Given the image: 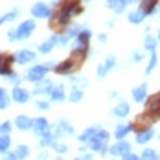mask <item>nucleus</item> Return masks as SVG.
Masks as SVG:
<instances>
[{"label": "nucleus", "mask_w": 160, "mask_h": 160, "mask_svg": "<svg viewBox=\"0 0 160 160\" xmlns=\"http://www.w3.org/2000/svg\"><path fill=\"white\" fill-rule=\"evenodd\" d=\"M111 134L105 131V129H98V132L94 134V138L88 142L90 144V149L96 151V153H105L109 147H107V142H109Z\"/></svg>", "instance_id": "1"}, {"label": "nucleus", "mask_w": 160, "mask_h": 160, "mask_svg": "<svg viewBox=\"0 0 160 160\" xmlns=\"http://www.w3.org/2000/svg\"><path fill=\"white\" fill-rule=\"evenodd\" d=\"M78 13H81L79 4H78V2H68L63 9H61V13L57 15V24H61V26L68 24L70 18H72V15H78Z\"/></svg>", "instance_id": "2"}, {"label": "nucleus", "mask_w": 160, "mask_h": 160, "mask_svg": "<svg viewBox=\"0 0 160 160\" xmlns=\"http://www.w3.org/2000/svg\"><path fill=\"white\" fill-rule=\"evenodd\" d=\"M50 68H53V64H52V63L37 64V66H33V68H30V70H28V74H26V79L32 81V83H37V81L44 79Z\"/></svg>", "instance_id": "3"}, {"label": "nucleus", "mask_w": 160, "mask_h": 160, "mask_svg": "<svg viewBox=\"0 0 160 160\" xmlns=\"http://www.w3.org/2000/svg\"><path fill=\"white\" fill-rule=\"evenodd\" d=\"M79 66V61L78 59H68V61H63L61 64H55L53 66V70H55V74H61V76H70L76 68Z\"/></svg>", "instance_id": "4"}, {"label": "nucleus", "mask_w": 160, "mask_h": 160, "mask_svg": "<svg viewBox=\"0 0 160 160\" xmlns=\"http://www.w3.org/2000/svg\"><path fill=\"white\" fill-rule=\"evenodd\" d=\"M32 15L35 18H52V8L44 2H37L32 8Z\"/></svg>", "instance_id": "5"}, {"label": "nucleus", "mask_w": 160, "mask_h": 160, "mask_svg": "<svg viewBox=\"0 0 160 160\" xmlns=\"http://www.w3.org/2000/svg\"><path fill=\"white\" fill-rule=\"evenodd\" d=\"M35 32V20H24L18 28H17V33H18V39H28L32 37V33Z\"/></svg>", "instance_id": "6"}, {"label": "nucleus", "mask_w": 160, "mask_h": 160, "mask_svg": "<svg viewBox=\"0 0 160 160\" xmlns=\"http://www.w3.org/2000/svg\"><path fill=\"white\" fill-rule=\"evenodd\" d=\"M32 61H35V52L32 50H18L15 53V63L18 64H28Z\"/></svg>", "instance_id": "7"}, {"label": "nucleus", "mask_w": 160, "mask_h": 160, "mask_svg": "<svg viewBox=\"0 0 160 160\" xmlns=\"http://www.w3.org/2000/svg\"><path fill=\"white\" fill-rule=\"evenodd\" d=\"M53 134L59 138V136H63V134H74V127L66 122V120H59L57 122V125L53 127Z\"/></svg>", "instance_id": "8"}, {"label": "nucleus", "mask_w": 160, "mask_h": 160, "mask_svg": "<svg viewBox=\"0 0 160 160\" xmlns=\"http://www.w3.org/2000/svg\"><path fill=\"white\" fill-rule=\"evenodd\" d=\"M131 151V144L129 142H125V140H120L118 144H114L109 149V153H111L112 157H116V155H120V157H123L125 153H129Z\"/></svg>", "instance_id": "9"}, {"label": "nucleus", "mask_w": 160, "mask_h": 160, "mask_svg": "<svg viewBox=\"0 0 160 160\" xmlns=\"http://www.w3.org/2000/svg\"><path fill=\"white\" fill-rule=\"evenodd\" d=\"M147 112H151L153 116H158L160 114V92L151 98H147Z\"/></svg>", "instance_id": "10"}, {"label": "nucleus", "mask_w": 160, "mask_h": 160, "mask_svg": "<svg viewBox=\"0 0 160 160\" xmlns=\"http://www.w3.org/2000/svg\"><path fill=\"white\" fill-rule=\"evenodd\" d=\"M15 63V55H2L0 53V76H8L11 70H9V64Z\"/></svg>", "instance_id": "11"}, {"label": "nucleus", "mask_w": 160, "mask_h": 160, "mask_svg": "<svg viewBox=\"0 0 160 160\" xmlns=\"http://www.w3.org/2000/svg\"><path fill=\"white\" fill-rule=\"evenodd\" d=\"M114 66H116V59L111 55V57H107V61H105V63L98 66V76H99V78H105V76L111 72Z\"/></svg>", "instance_id": "12"}, {"label": "nucleus", "mask_w": 160, "mask_h": 160, "mask_svg": "<svg viewBox=\"0 0 160 160\" xmlns=\"http://www.w3.org/2000/svg\"><path fill=\"white\" fill-rule=\"evenodd\" d=\"M11 98L15 99L17 103H26L30 99V92L26 88H22V87H15L13 92H11Z\"/></svg>", "instance_id": "13"}, {"label": "nucleus", "mask_w": 160, "mask_h": 160, "mask_svg": "<svg viewBox=\"0 0 160 160\" xmlns=\"http://www.w3.org/2000/svg\"><path fill=\"white\" fill-rule=\"evenodd\" d=\"M153 136H155V131L151 127H145L142 131H138V134H136V144H147L149 140H153Z\"/></svg>", "instance_id": "14"}, {"label": "nucleus", "mask_w": 160, "mask_h": 160, "mask_svg": "<svg viewBox=\"0 0 160 160\" xmlns=\"http://www.w3.org/2000/svg\"><path fill=\"white\" fill-rule=\"evenodd\" d=\"M57 140V136L53 134V131H44V132H41L39 134V144L42 145V147H48V145H53V142Z\"/></svg>", "instance_id": "15"}, {"label": "nucleus", "mask_w": 160, "mask_h": 160, "mask_svg": "<svg viewBox=\"0 0 160 160\" xmlns=\"http://www.w3.org/2000/svg\"><path fill=\"white\" fill-rule=\"evenodd\" d=\"M132 99L136 101V103H144L145 99H147V85H138L134 90H132Z\"/></svg>", "instance_id": "16"}, {"label": "nucleus", "mask_w": 160, "mask_h": 160, "mask_svg": "<svg viewBox=\"0 0 160 160\" xmlns=\"http://www.w3.org/2000/svg\"><path fill=\"white\" fill-rule=\"evenodd\" d=\"M15 125L20 129V131H28V129H33V120L28 118V116H24V114H20V116H17Z\"/></svg>", "instance_id": "17"}, {"label": "nucleus", "mask_w": 160, "mask_h": 160, "mask_svg": "<svg viewBox=\"0 0 160 160\" xmlns=\"http://www.w3.org/2000/svg\"><path fill=\"white\" fill-rule=\"evenodd\" d=\"M90 37H92V32L90 30H81L79 35L76 37V44L74 46H88V41H90Z\"/></svg>", "instance_id": "18"}, {"label": "nucleus", "mask_w": 160, "mask_h": 160, "mask_svg": "<svg viewBox=\"0 0 160 160\" xmlns=\"http://www.w3.org/2000/svg\"><path fill=\"white\" fill-rule=\"evenodd\" d=\"M55 44H59V37H57V35H52L46 42H42V44L39 46V52H41V53H50Z\"/></svg>", "instance_id": "19"}, {"label": "nucleus", "mask_w": 160, "mask_h": 160, "mask_svg": "<svg viewBox=\"0 0 160 160\" xmlns=\"http://www.w3.org/2000/svg\"><path fill=\"white\" fill-rule=\"evenodd\" d=\"M147 17V13H145L142 8H138V9H134V11H131L127 15L129 22H132V24H140V22H144V18Z\"/></svg>", "instance_id": "20"}, {"label": "nucleus", "mask_w": 160, "mask_h": 160, "mask_svg": "<svg viewBox=\"0 0 160 160\" xmlns=\"http://www.w3.org/2000/svg\"><path fill=\"white\" fill-rule=\"evenodd\" d=\"M52 81H48L46 78L44 79H41V81H37V87H35V90H33V94H46L48 92L50 94V90H52Z\"/></svg>", "instance_id": "21"}, {"label": "nucleus", "mask_w": 160, "mask_h": 160, "mask_svg": "<svg viewBox=\"0 0 160 160\" xmlns=\"http://www.w3.org/2000/svg\"><path fill=\"white\" fill-rule=\"evenodd\" d=\"M48 129H50V125H48V120L46 118H35L33 120V131L37 134H41V132H44Z\"/></svg>", "instance_id": "22"}, {"label": "nucleus", "mask_w": 160, "mask_h": 160, "mask_svg": "<svg viewBox=\"0 0 160 160\" xmlns=\"http://www.w3.org/2000/svg\"><path fill=\"white\" fill-rule=\"evenodd\" d=\"M129 112H131V107H129V103H125V101H122L120 105H116L112 109V114L118 116V118H125V116H129Z\"/></svg>", "instance_id": "23"}, {"label": "nucleus", "mask_w": 160, "mask_h": 160, "mask_svg": "<svg viewBox=\"0 0 160 160\" xmlns=\"http://www.w3.org/2000/svg\"><path fill=\"white\" fill-rule=\"evenodd\" d=\"M125 6H127V2H125V0H107V8L112 9L114 13H123Z\"/></svg>", "instance_id": "24"}, {"label": "nucleus", "mask_w": 160, "mask_h": 160, "mask_svg": "<svg viewBox=\"0 0 160 160\" xmlns=\"http://www.w3.org/2000/svg\"><path fill=\"white\" fill-rule=\"evenodd\" d=\"M50 98H52L53 101H64V87L63 85H55V87H52V90H50Z\"/></svg>", "instance_id": "25"}, {"label": "nucleus", "mask_w": 160, "mask_h": 160, "mask_svg": "<svg viewBox=\"0 0 160 160\" xmlns=\"http://www.w3.org/2000/svg\"><path fill=\"white\" fill-rule=\"evenodd\" d=\"M132 129H134L132 123H127V125H118V127H116V132H114V136H116L118 140H123L129 132L132 131Z\"/></svg>", "instance_id": "26"}, {"label": "nucleus", "mask_w": 160, "mask_h": 160, "mask_svg": "<svg viewBox=\"0 0 160 160\" xmlns=\"http://www.w3.org/2000/svg\"><path fill=\"white\" fill-rule=\"evenodd\" d=\"M98 129H99V127H96V125L88 127L85 132H83V134H79V136H78V138H79V142H83V144H88V142L94 138V134L98 132Z\"/></svg>", "instance_id": "27"}, {"label": "nucleus", "mask_w": 160, "mask_h": 160, "mask_svg": "<svg viewBox=\"0 0 160 160\" xmlns=\"http://www.w3.org/2000/svg\"><path fill=\"white\" fill-rule=\"evenodd\" d=\"M157 4H158V0H142V6H140V8L144 9L147 15H151V13L157 9Z\"/></svg>", "instance_id": "28"}, {"label": "nucleus", "mask_w": 160, "mask_h": 160, "mask_svg": "<svg viewBox=\"0 0 160 160\" xmlns=\"http://www.w3.org/2000/svg\"><path fill=\"white\" fill-rule=\"evenodd\" d=\"M144 48L147 50V52H155V48H157V39L153 37V35H145V41H144Z\"/></svg>", "instance_id": "29"}, {"label": "nucleus", "mask_w": 160, "mask_h": 160, "mask_svg": "<svg viewBox=\"0 0 160 160\" xmlns=\"http://www.w3.org/2000/svg\"><path fill=\"white\" fill-rule=\"evenodd\" d=\"M11 145V136L9 134H0V153H6Z\"/></svg>", "instance_id": "30"}, {"label": "nucleus", "mask_w": 160, "mask_h": 160, "mask_svg": "<svg viewBox=\"0 0 160 160\" xmlns=\"http://www.w3.org/2000/svg\"><path fill=\"white\" fill-rule=\"evenodd\" d=\"M158 63V55L155 52H151V57H149V63H147V68H145V74H151L155 70V66Z\"/></svg>", "instance_id": "31"}, {"label": "nucleus", "mask_w": 160, "mask_h": 160, "mask_svg": "<svg viewBox=\"0 0 160 160\" xmlns=\"http://www.w3.org/2000/svg\"><path fill=\"white\" fill-rule=\"evenodd\" d=\"M140 158H144V160H158V153H157L155 149H144L142 155H140Z\"/></svg>", "instance_id": "32"}, {"label": "nucleus", "mask_w": 160, "mask_h": 160, "mask_svg": "<svg viewBox=\"0 0 160 160\" xmlns=\"http://www.w3.org/2000/svg\"><path fill=\"white\" fill-rule=\"evenodd\" d=\"M81 98H83V90H81V87H74L72 90H70V101H79Z\"/></svg>", "instance_id": "33"}, {"label": "nucleus", "mask_w": 160, "mask_h": 160, "mask_svg": "<svg viewBox=\"0 0 160 160\" xmlns=\"http://www.w3.org/2000/svg\"><path fill=\"white\" fill-rule=\"evenodd\" d=\"M15 155H17V158H26V157L30 155V147H28V145H18L17 151H15Z\"/></svg>", "instance_id": "34"}, {"label": "nucleus", "mask_w": 160, "mask_h": 160, "mask_svg": "<svg viewBox=\"0 0 160 160\" xmlns=\"http://www.w3.org/2000/svg\"><path fill=\"white\" fill-rule=\"evenodd\" d=\"M72 83H76V87H87L88 85V81L85 79V78H76V76H68Z\"/></svg>", "instance_id": "35"}, {"label": "nucleus", "mask_w": 160, "mask_h": 160, "mask_svg": "<svg viewBox=\"0 0 160 160\" xmlns=\"http://www.w3.org/2000/svg\"><path fill=\"white\" fill-rule=\"evenodd\" d=\"M18 15H20V11H18V9H11L9 13H6V15H4V20H6V22H11V20H15Z\"/></svg>", "instance_id": "36"}, {"label": "nucleus", "mask_w": 160, "mask_h": 160, "mask_svg": "<svg viewBox=\"0 0 160 160\" xmlns=\"http://www.w3.org/2000/svg\"><path fill=\"white\" fill-rule=\"evenodd\" d=\"M9 132H11V122L0 123V134H9Z\"/></svg>", "instance_id": "37"}, {"label": "nucleus", "mask_w": 160, "mask_h": 160, "mask_svg": "<svg viewBox=\"0 0 160 160\" xmlns=\"http://www.w3.org/2000/svg\"><path fill=\"white\" fill-rule=\"evenodd\" d=\"M6 79L9 81V83H20V76H18V74H15V72H9V74H8V76H6Z\"/></svg>", "instance_id": "38"}, {"label": "nucleus", "mask_w": 160, "mask_h": 160, "mask_svg": "<svg viewBox=\"0 0 160 160\" xmlns=\"http://www.w3.org/2000/svg\"><path fill=\"white\" fill-rule=\"evenodd\" d=\"M53 149H55L57 153H66V149H68V147H66L64 144H57V142H53Z\"/></svg>", "instance_id": "39"}, {"label": "nucleus", "mask_w": 160, "mask_h": 160, "mask_svg": "<svg viewBox=\"0 0 160 160\" xmlns=\"http://www.w3.org/2000/svg\"><path fill=\"white\" fill-rule=\"evenodd\" d=\"M140 61H144V53L142 52H134L132 53V63H140Z\"/></svg>", "instance_id": "40"}, {"label": "nucleus", "mask_w": 160, "mask_h": 160, "mask_svg": "<svg viewBox=\"0 0 160 160\" xmlns=\"http://www.w3.org/2000/svg\"><path fill=\"white\" fill-rule=\"evenodd\" d=\"M35 107H37V109H42V111H48V109H50L48 101H37V103H35Z\"/></svg>", "instance_id": "41"}, {"label": "nucleus", "mask_w": 160, "mask_h": 160, "mask_svg": "<svg viewBox=\"0 0 160 160\" xmlns=\"http://www.w3.org/2000/svg\"><path fill=\"white\" fill-rule=\"evenodd\" d=\"M8 105H9V98H8V96H2V98H0V111H2V109H6Z\"/></svg>", "instance_id": "42"}, {"label": "nucleus", "mask_w": 160, "mask_h": 160, "mask_svg": "<svg viewBox=\"0 0 160 160\" xmlns=\"http://www.w3.org/2000/svg\"><path fill=\"white\" fill-rule=\"evenodd\" d=\"M8 39H9V41H17V39H18L17 30H9V32H8Z\"/></svg>", "instance_id": "43"}, {"label": "nucleus", "mask_w": 160, "mask_h": 160, "mask_svg": "<svg viewBox=\"0 0 160 160\" xmlns=\"http://www.w3.org/2000/svg\"><path fill=\"white\" fill-rule=\"evenodd\" d=\"M123 158H125V160H136L138 157H136L134 153H131V151H129V153H125V155H123Z\"/></svg>", "instance_id": "44"}, {"label": "nucleus", "mask_w": 160, "mask_h": 160, "mask_svg": "<svg viewBox=\"0 0 160 160\" xmlns=\"http://www.w3.org/2000/svg\"><path fill=\"white\" fill-rule=\"evenodd\" d=\"M98 41H99V42H105V41H107V35H105V33H101V35L98 37Z\"/></svg>", "instance_id": "45"}, {"label": "nucleus", "mask_w": 160, "mask_h": 160, "mask_svg": "<svg viewBox=\"0 0 160 160\" xmlns=\"http://www.w3.org/2000/svg\"><path fill=\"white\" fill-rule=\"evenodd\" d=\"M2 96H6V90H4V88L0 87V98H2Z\"/></svg>", "instance_id": "46"}, {"label": "nucleus", "mask_w": 160, "mask_h": 160, "mask_svg": "<svg viewBox=\"0 0 160 160\" xmlns=\"http://www.w3.org/2000/svg\"><path fill=\"white\" fill-rule=\"evenodd\" d=\"M125 2H127V4H136L138 0H125Z\"/></svg>", "instance_id": "47"}, {"label": "nucleus", "mask_w": 160, "mask_h": 160, "mask_svg": "<svg viewBox=\"0 0 160 160\" xmlns=\"http://www.w3.org/2000/svg\"><path fill=\"white\" fill-rule=\"evenodd\" d=\"M4 22H6V20H4V17H0V24H4Z\"/></svg>", "instance_id": "48"}, {"label": "nucleus", "mask_w": 160, "mask_h": 160, "mask_svg": "<svg viewBox=\"0 0 160 160\" xmlns=\"http://www.w3.org/2000/svg\"><path fill=\"white\" fill-rule=\"evenodd\" d=\"M158 42H160V32H158Z\"/></svg>", "instance_id": "49"}, {"label": "nucleus", "mask_w": 160, "mask_h": 160, "mask_svg": "<svg viewBox=\"0 0 160 160\" xmlns=\"http://www.w3.org/2000/svg\"><path fill=\"white\" fill-rule=\"evenodd\" d=\"M157 11H158V15H160V8H158V9H157Z\"/></svg>", "instance_id": "50"}, {"label": "nucleus", "mask_w": 160, "mask_h": 160, "mask_svg": "<svg viewBox=\"0 0 160 160\" xmlns=\"http://www.w3.org/2000/svg\"><path fill=\"white\" fill-rule=\"evenodd\" d=\"M85 2H90V0H85Z\"/></svg>", "instance_id": "51"}, {"label": "nucleus", "mask_w": 160, "mask_h": 160, "mask_svg": "<svg viewBox=\"0 0 160 160\" xmlns=\"http://www.w3.org/2000/svg\"><path fill=\"white\" fill-rule=\"evenodd\" d=\"M158 140H160V136H158Z\"/></svg>", "instance_id": "52"}]
</instances>
